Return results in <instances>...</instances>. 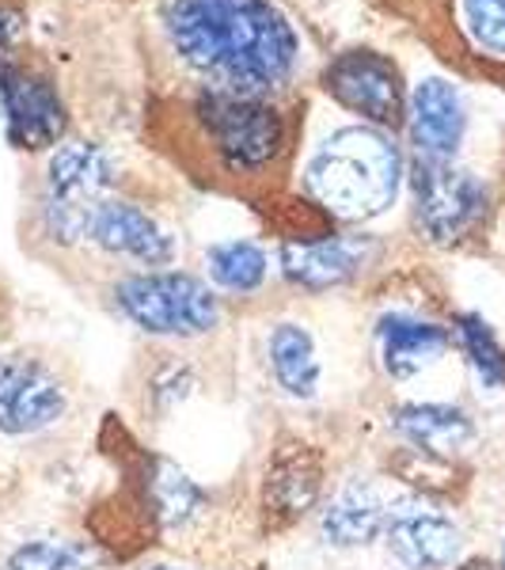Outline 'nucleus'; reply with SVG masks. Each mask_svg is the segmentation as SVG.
I'll return each instance as SVG.
<instances>
[{
	"label": "nucleus",
	"mask_w": 505,
	"mask_h": 570,
	"mask_svg": "<svg viewBox=\"0 0 505 570\" xmlns=\"http://www.w3.org/2000/svg\"><path fill=\"white\" fill-rule=\"evenodd\" d=\"M164 35L209 88L270 96L297 66V35L270 0H171Z\"/></svg>",
	"instance_id": "nucleus-1"
},
{
	"label": "nucleus",
	"mask_w": 505,
	"mask_h": 570,
	"mask_svg": "<svg viewBox=\"0 0 505 570\" xmlns=\"http://www.w3.org/2000/svg\"><path fill=\"white\" fill-rule=\"evenodd\" d=\"M399 153L380 130L330 134L308 164V190L330 217L369 220L396 202L399 190Z\"/></svg>",
	"instance_id": "nucleus-2"
},
{
	"label": "nucleus",
	"mask_w": 505,
	"mask_h": 570,
	"mask_svg": "<svg viewBox=\"0 0 505 570\" xmlns=\"http://www.w3.org/2000/svg\"><path fill=\"white\" fill-rule=\"evenodd\" d=\"M201 141L228 176L259 179L289 153V118L270 96L206 88L190 107Z\"/></svg>",
	"instance_id": "nucleus-3"
},
{
	"label": "nucleus",
	"mask_w": 505,
	"mask_h": 570,
	"mask_svg": "<svg viewBox=\"0 0 505 570\" xmlns=\"http://www.w3.org/2000/svg\"><path fill=\"white\" fill-rule=\"evenodd\" d=\"M122 316L160 338H198L217 327L220 301L206 282L179 271L130 274L115 285Z\"/></svg>",
	"instance_id": "nucleus-4"
},
{
	"label": "nucleus",
	"mask_w": 505,
	"mask_h": 570,
	"mask_svg": "<svg viewBox=\"0 0 505 570\" xmlns=\"http://www.w3.org/2000/svg\"><path fill=\"white\" fill-rule=\"evenodd\" d=\"M110 179H115V164L99 145H58L46 164V228L66 244L91 236V220L107 202L103 195Z\"/></svg>",
	"instance_id": "nucleus-5"
},
{
	"label": "nucleus",
	"mask_w": 505,
	"mask_h": 570,
	"mask_svg": "<svg viewBox=\"0 0 505 570\" xmlns=\"http://www.w3.org/2000/svg\"><path fill=\"white\" fill-rule=\"evenodd\" d=\"M415 214L434 244H456L483 220L486 187L448 160L422 156L415 164Z\"/></svg>",
	"instance_id": "nucleus-6"
},
{
	"label": "nucleus",
	"mask_w": 505,
	"mask_h": 570,
	"mask_svg": "<svg viewBox=\"0 0 505 570\" xmlns=\"http://www.w3.org/2000/svg\"><path fill=\"white\" fill-rule=\"evenodd\" d=\"M384 544L407 570H445L461 556V525L437 502L410 494L388 505Z\"/></svg>",
	"instance_id": "nucleus-7"
},
{
	"label": "nucleus",
	"mask_w": 505,
	"mask_h": 570,
	"mask_svg": "<svg viewBox=\"0 0 505 570\" xmlns=\"http://www.w3.org/2000/svg\"><path fill=\"white\" fill-rule=\"evenodd\" d=\"M66 415V384L39 357H0V434H39Z\"/></svg>",
	"instance_id": "nucleus-8"
},
{
	"label": "nucleus",
	"mask_w": 505,
	"mask_h": 570,
	"mask_svg": "<svg viewBox=\"0 0 505 570\" xmlns=\"http://www.w3.org/2000/svg\"><path fill=\"white\" fill-rule=\"evenodd\" d=\"M0 104L8 115V137L16 149H50L66 134V104L50 77L12 66H0Z\"/></svg>",
	"instance_id": "nucleus-9"
},
{
	"label": "nucleus",
	"mask_w": 505,
	"mask_h": 570,
	"mask_svg": "<svg viewBox=\"0 0 505 570\" xmlns=\"http://www.w3.org/2000/svg\"><path fill=\"white\" fill-rule=\"evenodd\" d=\"M327 91L354 115L376 126H396L403 118L399 69L373 50H350L327 66Z\"/></svg>",
	"instance_id": "nucleus-10"
},
{
	"label": "nucleus",
	"mask_w": 505,
	"mask_h": 570,
	"mask_svg": "<svg viewBox=\"0 0 505 570\" xmlns=\"http://www.w3.org/2000/svg\"><path fill=\"white\" fill-rule=\"evenodd\" d=\"M103 252L122 255L141 266H164L171 263V236L156 225V217L145 214L133 202H103L96 220H91V236Z\"/></svg>",
	"instance_id": "nucleus-11"
},
{
	"label": "nucleus",
	"mask_w": 505,
	"mask_h": 570,
	"mask_svg": "<svg viewBox=\"0 0 505 570\" xmlns=\"http://www.w3.org/2000/svg\"><path fill=\"white\" fill-rule=\"evenodd\" d=\"M448 331L434 320H418L410 312H388L376 327V346H380V365L392 381H410L422 370L448 354Z\"/></svg>",
	"instance_id": "nucleus-12"
},
{
	"label": "nucleus",
	"mask_w": 505,
	"mask_h": 570,
	"mask_svg": "<svg viewBox=\"0 0 505 570\" xmlns=\"http://www.w3.org/2000/svg\"><path fill=\"white\" fill-rule=\"evenodd\" d=\"M365 263V244L350 236H324V240L281 244V271L305 289H330L350 282Z\"/></svg>",
	"instance_id": "nucleus-13"
},
{
	"label": "nucleus",
	"mask_w": 505,
	"mask_h": 570,
	"mask_svg": "<svg viewBox=\"0 0 505 570\" xmlns=\"http://www.w3.org/2000/svg\"><path fill=\"white\" fill-rule=\"evenodd\" d=\"M392 430L426 456H461L475 441V422L453 403H407L392 415Z\"/></svg>",
	"instance_id": "nucleus-14"
},
{
	"label": "nucleus",
	"mask_w": 505,
	"mask_h": 570,
	"mask_svg": "<svg viewBox=\"0 0 505 570\" xmlns=\"http://www.w3.org/2000/svg\"><path fill=\"white\" fill-rule=\"evenodd\" d=\"M410 137L422 156L448 160L464 137V104L445 80H422L410 96Z\"/></svg>",
	"instance_id": "nucleus-15"
},
{
	"label": "nucleus",
	"mask_w": 505,
	"mask_h": 570,
	"mask_svg": "<svg viewBox=\"0 0 505 570\" xmlns=\"http://www.w3.org/2000/svg\"><path fill=\"white\" fill-rule=\"evenodd\" d=\"M384 521H388V502L369 483H346L319 510V537L330 548H365L384 537Z\"/></svg>",
	"instance_id": "nucleus-16"
},
{
	"label": "nucleus",
	"mask_w": 505,
	"mask_h": 570,
	"mask_svg": "<svg viewBox=\"0 0 505 570\" xmlns=\"http://www.w3.org/2000/svg\"><path fill=\"white\" fill-rule=\"evenodd\" d=\"M319 456L308 445L278 449L266 468V513L274 521H297L319 494Z\"/></svg>",
	"instance_id": "nucleus-17"
},
{
	"label": "nucleus",
	"mask_w": 505,
	"mask_h": 570,
	"mask_svg": "<svg viewBox=\"0 0 505 570\" xmlns=\"http://www.w3.org/2000/svg\"><path fill=\"white\" fill-rule=\"evenodd\" d=\"M270 373L293 400H311L319 389V357L311 335L300 324H278L270 331Z\"/></svg>",
	"instance_id": "nucleus-18"
},
{
	"label": "nucleus",
	"mask_w": 505,
	"mask_h": 570,
	"mask_svg": "<svg viewBox=\"0 0 505 570\" xmlns=\"http://www.w3.org/2000/svg\"><path fill=\"white\" fill-rule=\"evenodd\" d=\"M149 499H152V510L156 518L164 521L168 529H182L201 513L206 505V494L201 487L190 480L182 468H176L171 461H152V472H149Z\"/></svg>",
	"instance_id": "nucleus-19"
},
{
	"label": "nucleus",
	"mask_w": 505,
	"mask_h": 570,
	"mask_svg": "<svg viewBox=\"0 0 505 570\" xmlns=\"http://www.w3.org/2000/svg\"><path fill=\"white\" fill-rule=\"evenodd\" d=\"M209 278L228 293H255L266 282V255L251 240H228L209 247Z\"/></svg>",
	"instance_id": "nucleus-20"
},
{
	"label": "nucleus",
	"mask_w": 505,
	"mask_h": 570,
	"mask_svg": "<svg viewBox=\"0 0 505 570\" xmlns=\"http://www.w3.org/2000/svg\"><path fill=\"white\" fill-rule=\"evenodd\" d=\"M456 338H461L467 365L479 376V384L486 389H502L505 384V354L494 338V331L483 324L479 316H461L456 320Z\"/></svg>",
	"instance_id": "nucleus-21"
},
{
	"label": "nucleus",
	"mask_w": 505,
	"mask_h": 570,
	"mask_svg": "<svg viewBox=\"0 0 505 570\" xmlns=\"http://www.w3.org/2000/svg\"><path fill=\"white\" fill-rule=\"evenodd\" d=\"M91 551L69 540H31L8 559V570H88Z\"/></svg>",
	"instance_id": "nucleus-22"
},
{
	"label": "nucleus",
	"mask_w": 505,
	"mask_h": 570,
	"mask_svg": "<svg viewBox=\"0 0 505 570\" xmlns=\"http://www.w3.org/2000/svg\"><path fill=\"white\" fill-rule=\"evenodd\" d=\"M464 31L483 53L505 58V0H461Z\"/></svg>",
	"instance_id": "nucleus-23"
},
{
	"label": "nucleus",
	"mask_w": 505,
	"mask_h": 570,
	"mask_svg": "<svg viewBox=\"0 0 505 570\" xmlns=\"http://www.w3.org/2000/svg\"><path fill=\"white\" fill-rule=\"evenodd\" d=\"M149 570H179V567H149Z\"/></svg>",
	"instance_id": "nucleus-24"
},
{
	"label": "nucleus",
	"mask_w": 505,
	"mask_h": 570,
	"mask_svg": "<svg viewBox=\"0 0 505 570\" xmlns=\"http://www.w3.org/2000/svg\"><path fill=\"white\" fill-rule=\"evenodd\" d=\"M464 570H486V567H479V563H475V567H464Z\"/></svg>",
	"instance_id": "nucleus-25"
}]
</instances>
